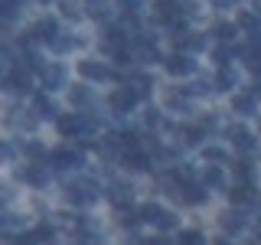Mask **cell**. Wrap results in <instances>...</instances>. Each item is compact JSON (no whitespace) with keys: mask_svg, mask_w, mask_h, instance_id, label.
Returning a JSON list of instances; mask_svg holds the SVG:
<instances>
[{"mask_svg":"<svg viewBox=\"0 0 261 245\" xmlns=\"http://www.w3.org/2000/svg\"><path fill=\"white\" fill-rule=\"evenodd\" d=\"M53 53H69V49H75V46H82V36H72V33H56L53 39L46 43Z\"/></svg>","mask_w":261,"mask_h":245,"instance_id":"obj_15","label":"cell"},{"mask_svg":"<svg viewBox=\"0 0 261 245\" xmlns=\"http://www.w3.org/2000/svg\"><path fill=\"white\" fill-rule=\"evenodd\" d=\"M222 223H225L228 232H242V229H245V216H242V212H225Z\"/></svg>","mask_w":261,"mask_h":245,"instance_id":"obj_26","label":"cell"},{"mask_svg":"<svg viewBox=\"0 0 261 245\" xmlns=\"http://www.w3.org/2000/svg\"><path fill=\"white\" fill-rule=\"evenodd\" d=\"M216 36L222 39V43H232V39H235V27H232V23H219V27H216Z\"/></svg>","mask_w":261,"mask_h":245,"instance_id":"obj_28","label":"cell"},{"mask_svg":"<svg viewBox=\"0 0 261 245\" xmlns=\"http://www.w3.org/2000/svg\"><path fill=\"white\" fill-rule=\"evenodd\" d=\"M23 154H30V157H46V147L36 144V141H23Z\"/></svg>","mask_w":261,"mask_h":245,"instance_id":"obj_29","label":"cell"},{"mask_svg":"<svg viewBox=\"0 0 261 245\" xmlns=\"http://www.w3.org/2000/svg\"><path fill=\"white\" fill-rule=\"evenodd\" d=\"M216 85H219V88H235V85H239V72H235L232 65H222V72H219Z\"/></svg>","mask_w":261,"mask_h":245,"instance_id":"obj_22","label":"cell"},{"mask_svg":"<svg viewBox=\"0 0 261 245\" xmlns=\"http://www.w3.org/2000/svg\"><path fill=\"white\" fill-rule=\"evenodd\" d=\"M202 157H206V163H216V167H225V163H228V154L219 151V147H206Z\"/></svg>","mask_w":261,"mask_h":245,"instance_id":"obj_25","label":"cell"},{"mask_svg":"<svg viewBox=\"0 0 261 245\" xmlns=\"http://www.w3.org/2000/svg\"><path fill=\"white\" fill-rule=\"evenodd\" d=\"M137 102H141V95H137L134 88H118V92H111V98H108L114 114H130V108H134Z\"/></svg>","mask_w":261,"mask_h":245,"instance_id":"obj_7","label":"cell"},{"mask_svg":"<svg viewBox=\"0 0 261 245\" xmlns=\"http://www.w3.org/2000/svg\"><path fill=\"white\" fill-rule=\"evenodd\" d=\"M206 186H222V170H219V167L206 170Z\"/></svg>","mask_w":261,"mask_h":245,"instance_id":"obj_31","label":"cell"},{"mask_svg":"<svg viewBox=\"0 0 261 245\" xmlns=\"http://www.w3.org/2000/svg\"><path fill=\"white\" fill-rule=\"evenodd\" d=\"M167 186L173 190V196L179 203H186V206H202V203L209 200V193L202 190L199 183H193V180H183V183H173V180H167Z\"/></svg>","mask_w":261,"mask_h":245,"instance_id":"obj_3","label":"cell"},{"mask_svg":"<svg viewBox=\"0 0 261 245\" xmlns=\"http://www.w3.org/2000/svg\"><path fill=\"white\" fill-rule=\"evenodd\" d=\"M7 125L16 128V131H33V128H36V114L27 111V108H10V118H7Z\"/></svg>","mask_w":261,"mask_h":245,"instance_id":"obj_14","label":"cell"},{"mask_svg":"<svg viewBox=\"0 0 261 245\" xmlns=\"http://www.w3.org/2000/svg\"><path fill=\"white\" fill-rule=\"evenodd\" d=\"M153 10H157V16L163 23H170V20H186V16H193L199 7H196V0H157Z\"/></svg>","mask_w":261,"mask_h":245,"instance_id":"obj_2","label":"cell"},{"mask_svg":"<svg viewBox=\"0 0 261 245\" xmlns=\"http://www.w3.org/2000/svg\"><path fill=\"white\" fill-rule=\"evenodd\" d=\"M219 245H235V242H228V239H222V242H219Z\"/></svg>","mask_w":261,"mask_h":245,"instance_id":"obj_39","label":"cell"},{"mask_svg":"<svg viewBox=\"0 0 261 245\" xmlns=\"http://www.w3.org/2000/svg\"><path fill=\"white\" fill-rule=\"evenodd\" d=\"M228 141H232L235 151H242L245 157H251V154L258 151V141H255V137H251L245 128H228Z\"/></svg>","mask_w":261,"mask_h":245,"instance_id":"obj_10","label":"cell"},{"mask_svg":"<svg viewBox=\"0 0 261 245\" xmlns=\"http://www.w3.org/2000/svg\"><path fill=\"white\" fill-rule=\"evenodd\" d=\"M176 245H206V235L196 232V229H190V232L179 235V242H176Z\"/></svg>","mask_w":261,"mask_h":245,"instance_id":"obj_27","label":"cell"},{"mask_svg":"<svg viewBox=\"0 0 261 245\" xmlns=\"http://www.w3.org/2000/svg\"><path fill=\"white\" fill-rule=\"evenodd\" d=\"M130 56H134V59H141V62H160L157 43H153V39H147V36L130 39Z\"/></svg>","mask_w":261,"mask_h":245,"instance_id":"obj_9","label":"cell"},{"mask_svg":"<svg viewBox=\"0 0 261 245\" xmlns=\"http://www.w3.org/2000/svg\"><path fill=\"white\" fill-rule=\"evenodd\" d=\"M255 13H258V16H261V0H255Z\"/></svg>","mask_w":261,"mask_h":245,"instance_id":"obj_37","label":"cell"},{"mask_svg":"<svg viewBox=\"0 0 261 245\" xmlns=\"http://www.w3.org/2000/svg\"><path fill=\"white\" fill-rule=\"evenodd\" d=\"M141 223H150V226H157V229H173L176 226V216L170 209H163L157 206V203H147V206H141Z\"/></svg>","mask_w":261,"mask_h":245,"instance_id":"obj_6","label":"cell"},{"mask_svg":"<svg viewBox=\"0 0 261 245\" xmlns=\"http://www.w3.org/2000/svg\"><path fill=\"white\" fill-rule=\"evenodd\" d=\"M43 85L46 88H62L65 85V69L62 65H43Z\"/></svg>","mask_w":261,"mask_h":245,"instance_id":"obj_17","label":"cell"},{"mask_svg":"<svg viewBox=\"0 0 261 245\" xmlns=\"http://www.w3.org/2000/svg\"><path fill=\"white\" fill-rule=\"evenodd\" d=\"M65 196H69L72 206H92V203H98V196H101V186H98L95 180L82 177V180L65 186Z\"/></svg>","mask_w":261,"mask_h":245,"instance_id":"obj_1","label":"cell"},{"mask_svg":"<svg viewBox=\"0 0 261 245\" xmlns=\"http://www.w3.org/2000/svg\"><path fill=\"white\" fill-rule=\"evenodd\" d=\"M79 76H85L88 82H118L121 72H114L111 65H105L98 59H85V62H79Z\"/></svg>","mask_w":261,"mask_h":245,"instance_id":"obj_5","label":"cell"},{"mask_svg":"<svg viewBox=\"0 0 261 245\" xmlns=\"http://www.w3.org/2000/svg\"><path fill=\"white\" fill-rule=\"evenodd\" d=\"M186 49H190V53H199V49H206V39H202V36H190V39H186Z\"/></svg>","mask_w":261,"mask_h":245,"instance_id":"obj_33","label":"cell"},{"mask_svg":"<svg viewBox=\"0 0 261 245\" xmlns=\"http://www.w3.org/2000/svg\"><path fill=\"white\" fill-rule=\"evenodd\" d=\"M56 125H59V131L65 137H79V134H88V131L95 128V121L88 118V114H59V121H56Z\"/></svg>","mask_w":261,"mask_h":245,"instance_id":"obj_4","label":"cell"},{"mask_svg":"<svg viewBox=\"0 0 261 245\" xmlns=\"http://www.w3.org/2000/svg\"><path fill=\"white\" fill-rule=\"evenodd\" d=\"M232 111L235 114H258V105H255V95H235L232 98Z\"/></svg>","mask_w":261,"mask_h":245,"instance_id":"obj_20","label":"cell"},{"mask_svg":"<svg viewBox=\"0 0 261 245\" xmlns=\"http://www.w3.org/2000/svg\"><path fill=\"white\" fill-rule=\"evenodd\" d=\"M258 121H261V114H258Z\"/></svg>","mask_w":261,"mask_h":245,"instance_id":"obj_41","label":"cell"},{"mask_svg":"<svg viewBox=\"0 0 261 245\" xmlns=\"http://www.w3.org/2000/svg\"><path fill=\"white\" fill-rule=\"evenodd\" d=\"M216 7H232V4H242V0H212Z\"/></svg>","mask_w":261,"mask_h":245,"instance_id":"obj_36","label":"cell"},{"mask_svg":"<svg viewBox=\"0 0 261 245\" xmlns=\"http://www.w3.org/2000/svg\"><path fill=\"white\" fill-rule=\"evenodd\" d=\"M62 7H65V16H72V20H75V16H82V10H79L75 4H69V0H65Z\"/></svg>","mask_w":261,"mask_h":245,"instance_id":"obj_35","label":"cell"},{"mask_svg":"<svg viewBox=\"0 0 261 245\" xmlns=\"http://www.w3.org/2000/svg\"><path fill=\"white\" fill-rule=\"evenodd\" d=\"M255 232H258V239H261V219H258V226H255Z\"/></svg>","mask_w":261,"mask_h":245,"instance_id":"obj_38","label":"cell"},{"mask_svg":"<svg viewBox=\"0 0 261 245\" xmlns=\"http://www.w3.org/2000/svg\"><path fill=\"white\" fill-rule=\"evenodd\" d=\"M69 98H72V105H75L79 111H85V108H95V105H98V98H95L92 92H88V88H72V92H69Z\"/></svg>","mask_w":261,"mask_h":245,"instance_id":"obj_18","label":"cell"},{"mask_svg":"<svg viewBox=\"0 0 261 245\" xmlns=\"http://www.w3.org/2000/svg\"><path fill=\"white\" fill-rule=\"evenodd\" d=\"M216 59H219V65H228L235 59V49H228V46H219L216 49Z\"/></svg>","mask_w":261,"mask_h":245,"instance_id":"obj_30","label":"cell"},{"mask_svg":"<svg viewBox=\"0 0 261 245\" xmlns=\"http://www.w3.org/2000/svg\"><path fill=\"white\" fill-rule=\"evenodd\" d=\"M167 72H170V76H193V72H196V62L190 59V56H183V53H176V56H170V59H167Z\"/></svg>","mask_w":261,"mask_h":245,"instance_id":"obj_12","label":"cell"},{"mask_svg":"<svg viewBox=\"0 0 261 245\" xmlns=\"http://www.w3.org/2000/svg\"><path fill=\"white\" fill-rule=\"evenodd\" d=\"M33 114H36V118H46V121H59V105L49 95H36L33 98Z\"/></svg>","mask_w":261,"mask_h":245,"instance_id":"obj_11","label":"cell"},{"mask_svg":"<svg viewBox=\"0 0 261 245\" xmlns=\"http://www.w3.org/2000/svg\"><path fill=\"white\" fill-rule=\"evenodd\" d=\"M127 88H134V92L144 98V95L153 88V82H150V76H141V72H134V76H127Z\"/></svg>","mask_w":261,"mask_h":245,"instance_id":"obj_21","label":"cell"},{"mask_svg":"<svg viewBox=\"0 0 261 245\" xmlns=\"http://www.w3.org/2000/svg\"><path fill=\"white\" fill-rule=\"evenodd\" d=\"M16 180H23V183H30V186H46V183H49V170L33 163V167L16 170Z\"/></svg>","mask_w":261,"mask_h":245,"instance_id":"obj_13","label":"cell"},{"mask_svg":"<svg viewBox=\"0 0 261 245\" xmlns=\"http://www.w3.org/2000/svg\"><path fill=\"white\" fill-rule=\"evenodd\" d=\"M13 157H16V151H13L7 141H0V163H10Z\"/></svg>","mask_w":261,"mask_h":245,"instance_id":"obj_32","label":"cell"},{"mask_svg":"<svg viewBox=\"0 0 261 245\" xmlns=\"http://www.w3.org/2000/svg\"><path fill=\"white\" fill-rule=\"evenodd\" d=\"M108 200L114 203V206H124V203L130 200L127 186H124V183H111V186H108Z\"/></svg>","mask_w":261,"mask_h":245,"instance_id":"obj_23","label":"cell"},{"mask_svg":"<svg viewBox=\"0 0 261 245\" xmlns=\"http://www.w3.org/2000/svg\"><path fill=\"white\" fill-rule=\"evenodd\" d=\"M232 203H239V206H248V203H255L258 196H255V186L251 183H239V186H232Z\"/></svg>","mask_w":261,"mask_h":245,"instance_id":"obj_19","label":"cell"},{"mask_svg":"<svg viewBox=\"0 0 261 245\" xmlns=\"http://www.w3.org/2000/svg\"><path fill=\"white\" fill-rule=\"evenodd\" d=\"M56 33H59V23H56L53 16H43V20H39L36 27H33L30 36H36V39H43V43H49V39H53Z\"/></svg>","mask_w":261,"mask_h":245,"instance_id":"obj_16","label":"cell"},{"mask_svg":"<svg viewBox=\"0 0 261 245\" xmlns=\"http://www.w3.org/2000/svg\"><path fill=\"white\" fill-rule=\"evenodd\" d=\"M118 4L124 7L127 13H137V10H141V7H144V0H118Z\"/></svg>","mask_w":261,"mask_h":245,"instance_id":"obj_34","label":"cell"},{"mask_svg":"<svg viewBox=\"0 0 261 245\" xmlns=\"http://www.w3.org/2000/svg\"><path fill=\"white\" fill-rule=\"evenodd\" d=\"M49 163H53L56 170H79L85 157H82V151H72V147H65V151H53L49 154Z\"/></svg>","mask_w":261,"mask_h":245,"instance_id":"obj_8","label":"cell"},{"mask_svg":"<svg viewBox=\"0 0 261 245\" xmlns=\"http://www.w3.org/2000/svg\"><path fill=\"white\" fill-rule=\"evenodd\" d=\"M235 177H239L242 183H251V180H255V163H251V160H239V163H235Z\"/></svg>","mask_w":261,"mask_h":245,"instance_id":"obj_24","label":"cell"},{"mask_svg":"<svg viewBox=\"0 0 261 245\" xmlns=\"http://www.w3.org/2000/svg\"><path fill=\"white\" fill-rule=\"evenodd\" d=\"M43 4H49V0H43Z\"/></svg>","mask_w":261,"mask_h":245,"instance_id":"obj_40","label":"cell"}]
</instances>
